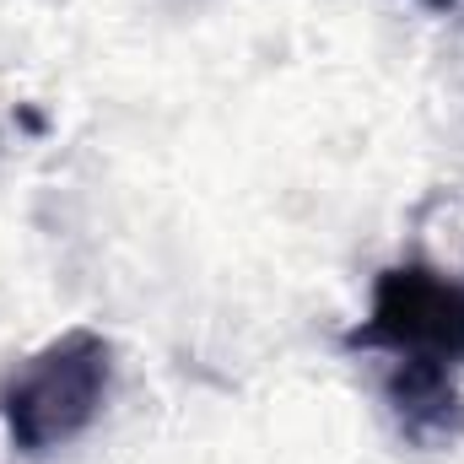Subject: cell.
<instances>
[{
	"instance_id": "obj_2",
	"label": "cell",
	"mask_w": 464,
	"mask_h": 464,
	"mask_svg": "<svg viewBox=\"0 0 464 464\" xmlns=\"http://www.w3.org/2000/svg\"><path fill=\"white\" fill-rule=\"evenodd\" d=\"M351 351H378V356H405V362H464V286L449 281L438 265L405 259L389 265L372 281L367 319L346 335Z\"/></svg>"
},
{
	"instance_id": "obj_3",
	"label": "cell",
	"mask_w": 464,
	"mask_h": 464,
	"mask_svg": "<svg viewBox=\"0 0 464 464\" xmlns=\"http://www.w3.org/2000/svg\"><path fill=\"white\" fill-rule=\"evenodd\" d=\"M383 400L411 443H449L464 427V400L454 389V367L394 356L383 372Z\"/></svg>"
},
{
	"instance_id": "obj_1",
	"label": "cell",
	"mask_w": 464,
	"mask_h": 464,
	"mask_svg": "<svg viewBox=\"0 0 464 464\" xmlns=\"http://www.w3.org/2000/svg\"><path fill=\"white\" fill-rule=\"evenodd\" d=\"M114 394V346L98 330H65L0 378V427L16 454L44 459L76 443Z\"/></svg>"
},
{
	"instance_id": "obj_4",
	"label": "cell",
	"mask_w": 464,
	"mask_h": 464,
	"mask_svg": "<svg viewBox=\"0 0 464 464\" xmlns=\"http://www.w3.org/2000/svg\"><path fill=\"white\" fill-rule=\"evenodd\" d=\"M421 5H432V11H449V5H454V0H421Z\"/></svg>"
}]
</instances>
